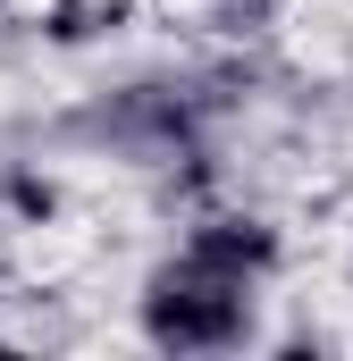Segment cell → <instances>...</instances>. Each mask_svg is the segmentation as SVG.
Segmentation results:
<instances>
[{
    "label": "cell",
    "instance_id": "cell-1",
    "mask_svg": "<svg viewBox=\"0 0 353 361\" xmlns=\"http://www.w3.org/2000/svg\"><path fill=\"white\" fill-rule=\"evenodd\" d=\"M261 261H269L261 227H202L193 252L152 277V302H143L152 336L160 345H227L244 328V277Z\"/></svg>",
    "mask_w": 353,
    "mask_h": 361
}]
</instances>
